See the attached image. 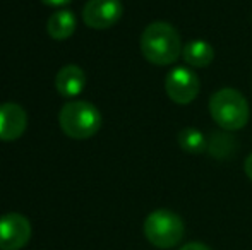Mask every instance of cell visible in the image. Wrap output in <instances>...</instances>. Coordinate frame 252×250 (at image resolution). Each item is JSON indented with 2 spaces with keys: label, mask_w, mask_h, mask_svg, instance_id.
<instances>
[{
  "label": "cell",
  "mask_w": 252,
  "mask_h": 250,
  "mask_svg": "<svg viewBox=\"0 0 252 250\" xmlns=\"http://www.w3.org/2000/svg\"><path fill=\"white\" fill-rule=\"evenodd\" d=\"M139 45L143 57L155 65H172L182 57L184 50L179 31L163 21H156L144 28Z\"/></svg>",
  "instance_id": "1"
},
{
  "label": "cell",
  "mask_w": 252,
  "mask_h": 250,
  "mask_svg": "<svg viewBox=\"0 0 252 250\" xmlns=\"http://www.w3.org/2000/svg\"><path fill=\"white\" fill-rule=\"evenodd\" d=\"M209 115L223 130H240L249 122V103L240 91L223 87L209 98Z\"/></svg>",
  "instance_id": "2"
},
{
  "label": "cell",
  "mask_w": 252,
  "mask_h": 250,
  "mask_svg": "<svg viewBox=\"0 0 252 250\" xmlns=\"http://www.w3.org/2000/svg\"><path fill=\"white\" fill-rule=\"evenodd\" d=\"M59 124L70 139H90L100 130L101 113L90 101H69L60 110Z\"/></svg>",
  "instance_id": "3"
},
{
  "label": "cell",
  "mask_w": 252,
  "mask_h": 250,
  "mask_svg": "<svg viewBox=\"0 0 252 250\" xmlns=\"http://www.w3.org/2000/svg\"><path fill=\"white\" fill-rule=\"evenodd\" d=\"M143 231L146 240L156 249H173L186 235L182 218L170 209H156L144 220Z\"/></svg>",
  "instance_id": "4"
},
{
  "label": "cell",
  "mask_w": 252,
  "mask_h": 250,
  "mask_svg": "<svg viewBox=\"0 0 252 250\" xmlns=\"http://www.w3.org/2000/svg\"><path fill=\"white\" fill-rule=\"evenodd\" d=\"M199 77L189 67H175L165 77L166 96L177 105H189L199 94Z\"/></svg>",
  "instance_id": "5"
},
{
  "label": "cell",
  "mask_w": 252,
  "mask_h": 250,
  "mask_svg": "<svg viewBox=\"0 0 252 250\" xmlns=\"http://www.w3.org/2000/svg\"><path fill=\"white\" fill-rule=\"evenodd\" d=\"M31 223L19 213L0 216V250H21L31 238Z\"/></svg>",
  "instance_id": "6"
},
{
  "label": "cell",
  "mask_w": 252,
  "mask_h": 250,
  "mask_svg": "<svg viewBox=\"0 0 252 250\" xmlns=\"http://www.w3.org/2000/svg\"><path fill=\"white\" fill-rule=\"evenodd\" d=\"M124 14L120 0H88L83 9V21L93 29H108L115 26Z\"/></svg>",
  "instance_id": "7"
},
{
  "label": "cell",
  "mask_w": 252,
  "mask_h": 250,
  "mask_svg": "<svg viewBox=\"0 0 252 250\" xmlns=\"http://www.w3.org/2000/svg\"><path fill=\"white\" fill-rule=\"evenodd\" d=\"M28 127V113L17 103L0 105V139L16 140Z\"/></svg>",
  "instance_id": "8"
},
{
  "label": "cell",
  "mask_w": 252,
  "mask_h": 250,
  "mask_svg": "<svg viewBox=\"0 0 252 250\" xmlns=\"http://www.w3.org/2000/svg\"><path fill=\"white\" fill-rule=\"evenodd\" d=\"M84 86H86V74L79 65H74V63L63 65L55 77L57 91L65 98H74L81 94Z\"/></svg>",
  "instance_id": "9"
},
{
  "label": "cell",
  "mask_w": 252,
  "mask_h": 250,
  "mask_svg": "<svg viewBox=\"0 0 252 250\" xmlns=\"http://www.w3.org/2000/svg\"><path fill=\"white\" fill-rule=\"evenodd\" d=\"M182 58L187 65L196 67V69H204L215 58V50L204 40H190L184 45Z\"/></svg>",
  "instance_id": "10"
},
{
  "label": "cell",
  "mask_w": 252,
  "mask_h": 250,
  "mask_svg": "<svg viewBox=\"0 0 252 250\" xmlns=\"http://www.w3.org/2000/svg\"><path fill=\"white\" fill-rule=\"evenodd\" d=\"M47 31L53 40H57V41L67 40V38L72 36L74 31H76V16L67 9L57 10V12H53L52 16L48 17Z\"/></svg>",
  "instance_id": "11"
},
{
  "label": "cell",
  "mask_w": 252,
  "mask_h": 250,
  "mask_svg": "<svg viewBox=\"0 0 252 250\" xmlns=\"http://www.w3.org/2000/svg\"><path fill=\"white\" fill-rule=\"evenodd\" d=\"M237 140L232 137V134H228L225 130V132H213L211 136H209L208 139V153L211 154V156L218 158V160H226V158H230L233 153H235L237 149Z\"/></svg>",
  "instance_id": "12"
},
{
  "label": "cell",
  "mask_w": 252,
  "mask_h": 250,
  "mask_svg": "<svg viewBox=\"0 0 252 250\" xmlns=\"http://www.w3.org/2000/svg\"><path fill=\"white\" fill-rule=\"evenodd\" d=\"M179 146L182 151L189 154H201L208 149V139L201 130L194 129V127H186L179 132L177 136Z\"/></svg>",
  "instance_id": "13"
},
{
  "label": "cell",
  "mask_w": 252,
  "mask_h": 250,
  "mask_svg": "<svg viewBox=\"0 0 252 250\" xmlns=\"http://www.w3.org/2000/svg\"><path fill=\"white\" fill-rule=\"evenodd\" d=\"M179 250H211L206 244H201V242H189V244L182 245Z\"/></svg>",
  "instance_id": "14"
},
{
  "label": "cell",
  "mask_w": 252,
  "mask_h": 250,
  "mask_svg": "<svg viewBox=\"0 0 252 250\" xmlns=\"http://www.w3.org/2000/svg\"><path fill=\"white\" fill-rule=\"evenodd\" d=\"M244 170H246V175L249 177V180H252V153L246 158V163H244Z\"/></svg>",
  "instance_id": "15"
},
{
  "label": "cell",
  "mask_w": 252,
  "mask_h": 250,
  "mask_svg": "<svg viewBox=\"0 0 252 250\" xmlns=\"http://www.w3.org/2000/svg\"><path fill=\"white\" fill-rule=\"evenodd\" d=\"M43 3L47 5H53V7H60V5H65V3L72 2V0H41Z\"/></svg>",
  "instance_id": "16"
}]
</instances>
